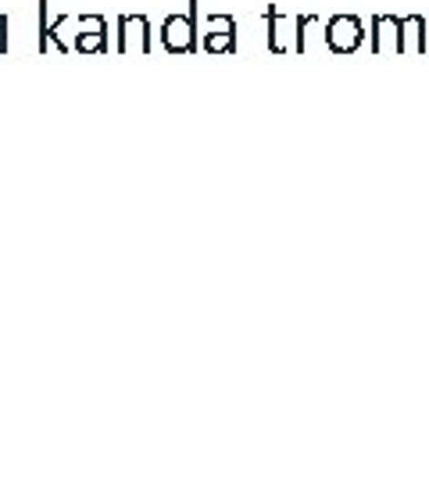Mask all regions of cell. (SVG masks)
I'll list each match as a JSON object with an SVG mask.
<instances>
[{"label":"cell","instance_id":"2","mask_svg":"<svg viewBox=\"0 0 429 483\" xmlns=\"http://www.w3.org/2000/svg\"><path fill=\"white\" fill-rule=\"evenodd\" d=\"M362 44H365V26H362L358 15H333L326 22V47L333 50V54L347 57V54H354Z\"/></svg>","mask_w":429,"mask_h":483},{"label":"cell","instance_id":"5","mask_svg":"<svg viewBox=\"0 0 429 483\" xmlns=\"http://www.w3.org/2000/svg\"><path fill=\"white\" fill-rule=\"evenodd\" d=\"M373 54H401V15H373Z\"/></svg>","mask_w":429,"mask_h":483},{"label":"cell","instance_id":"4","mask_svg":"<svg viewBox=\"0 0 429 483\" xmlns=\"http://www.w3.org/2000/svg\"><path fill=\"white\" fill-rule=\"evenodd\" d=\"M36 18H40V40H36V50H40V54H50V50L68 54L72 44L61 40V26L72 22V15H57V22H50V4L47 0H36Z\"/></svg>","mask_w":429,"mask_h":483},{"label":"cell","instance_id":"11","mask_svg":"<svg viewBox=\"0 0 429 483\" xmlns=\"http://www.w3.org/2000/svg\"><path fill=\"white\" fill-rule=\"evenodd\" d=\"M204 33H237V18L233 15H208Z\"/></svg>","mask_w":429,"mask_h":483},{"label":"cell","instance_id":"7","mask_svg":"<svg viewBox=\"0 0 429 483\" xmlns=\"http://www.w3.org/2000/svg\"><path fill=\"white\" fill-rule=\"evenodd\" d=\"M426 18L423 15H404L401 18V54H426Z\"/></svg>","mask_w":429,"mask_h":483},{"label":"cell","instance_id":"3","mask_svg":"<svg viewBox=\"0 0 429 483\" xmlns=\"http://www.w3.org/2000/svg\"><path fill=\"white\" fill-rule=\"evenodd\" d=\"M115 50L118 54H150V22L147 15H118V29H115Z\"/></svg>","mask_w":429,"mask_h":483},{"label":"cell","instance_id":"1","mask_svg":"<svg viewBox=\"0 0 429 483\" xmlns=\"http://www.w3.org/2000/svg\"><path fill=\"white\" fill-rule=\"evenodd\" d=\"M197 11H200V0H190L187 15H169V18L161 22L158 36H161V50H165V54H197V50H200Z\"/></svg>","mask_w":429,"mask_h":483},{"label":"cell","instance_id":"9","mask_svg":"<svg viewBox=\"0 0 429 483\" xmlns=\"http://www.w3.org/2000/svg\"><path fill=\"white\" fill-rule=\"evenodd\" d=\"M72 50H76V54H87V57L104 54V50H107V33H83V29H76Z\"/></svg>","mask_w":429,"mask_h":483},{"label":"cell","instance_id":"10","mask_svg":"<svg viewBox=\"0 0 429 483\" xmlns=\"http://www.w3.org/2000/svg\"><path fill=\"white\" fill-rule=\"evenodd\" d=\"M319 18L315 15H297L293 18V54H308V33Z\"/></svg>","mask_w":429,"mask_h":483},{"label":"cell","instance_id":"6","mask_svg":"<svg viewBox=\"0 0 429 483\" xmlns=\"http://www.w3.org/2000/svg\"><path fill=\"white\" fill-rule=\"evenodd\" d=\"M261 18H265V26H269V50H272V54L293 50V18L286 22L276 4H269V7L261 11Z\"/></svg>","mask_w":429,"mask_h":483},{"label":"cell","instance_id":"8","mask_svg":"<svg viewBox=\"0 0 429 483\" xmlns=\"http://www.w3.org/2000/svg\"><path fill=\"white\" fill-rule=\"evenodd\" d=\"M204 54H237V33H200Z\"/></svg>","mask_w":429,"mask_h":483},{"label":"cell","instance_id":"12","mask_svg":"<svg viewBox=\"0 0 429 483\" xmlns=\"http://www.w3.org/2000/svg\"><path fill=\"white\" fill-rule=\"evenodd\" d=\"M76 26L83 33H107V18L104 15H76Z\"/></svg>","mask_w":429,"mask_h":483}]
</instances>
